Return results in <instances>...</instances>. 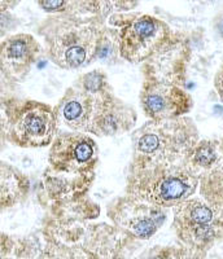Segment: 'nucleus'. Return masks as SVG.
Here are the masks:
<instances>
[{"label":"nucleus","instance_id":"9d476101","mask_svg":"<svg viewBox=\"0 0 223 259\" xmlns=\"http://www.w3.org/2000/svg\"><path fill=\"white\" fill-rule=\"evenodd\" d=\"M159 146V139L157 135L155 134H145L143 135L139 140V144H138V148H139L140 152L143 153H153L157 150V148Z\"/></svg>","mask_w":223,"mask_h":259},{"label":"nucleus","instance_id":"1a4fd4ad","mask_svg":"<svg viewBox=\"0 0 223 259\" xmlns=\"http://www.w3.org/2000/svg\"><path fill=\"white\" fill-rule=\"evenodd\" d=\"M190 219L193 223L200 226H205L213 218V212L207 206L199 202H190Z\"/></svg>","mask_w":223,"mask_h":259},{"label":"nucleus","instance_id":"423d86ee","mask_svg":"<svg viewBox=\"0 0 223 259\" xmlns=\"http://www.w3.org/2000/svg\"><path fill=\"white\" fill-rule=\"evenodd\" d=\"M94 156V146L83 136H70L59 139L52 150L51 161L60 170L66 173L76 171L91 161Z\"/></svg>","mask_w":223,"mask_h":259},{"label":"nucleus","instance_id":"6e6552de","mask_svg":"<svg viewBox=\"0 0 223 259\" xmlns=\"http://www.w3.org/2000/svg\"><path fill=\"white\" fill-rule=\"evenodd\" d=\"M38 46L32 35L20 34L5 40L1 49V61L5 70L21 73L28 70L35 59Z\"/></svg>","mask_w":223,"mask_h":259},{"label":"nucleus","instance_id":"20e7f679","mask_svg":"<svg viewBox=\"0 0 223 259\" xmlns=\"http://www.w3.org/2000/svg\"><path fill=\"white\" fill-rule=\"evenodd\" d=\"M55 115L42 104H29L18 113L13 132L17 142L25 146H44L55 134Z\"/></svg>","mask_w":223,"mask_h":259},{"label":"nucleus","instance_id":"0eeeda50","mask_svg":"<svg viewBox=\"0 0 223 259\" xmlns=\"http://www.w3.org/2000/svg\"><path fill=\"white\" fill-rule=\"evenodd\" d=\"M187 96L175 87H155L144 96V106L153 118H167L186 112Z\"/></svg>","mask_w":223,"mask_h":259},{"label":"nucleus","instance_id":"f257e3e1","mask_svg":"<svg viewBox=\"0 0 223 259\" xmlns=\"http://www.w3.org/2000/svg\"><path fill=\"white\" fill-rule=\"evenodd\" d=\"M97 30L91 24L63 22L51 42V56L65 69L80 67L95 55Z\"/></svg>","mask_w":223,"mask_h":259},{"label":"nucleus","instance_id":"f03ea898","mask_svg":"<svg viewBox=\"0 0 223 259\" xmlns=\"http://www.w3.org/2000/svg\"><path fill=\"white\" fill-rule=\"evenodd\" d=\"M166 34V24L156 17L148 15L131 17L121 30V55L128 61H142L162 43Z\"/></svg>","mask_w":223,"mask_h":259},{"label":"nucleus","instance_id":"39448f33","mask_svg":"<svg viewBox=\"0 0 223 259\" xmlns=\"http://www.w3.org/2000/svg\"><path fill=\"white\" fill-rule=\"evenodd\" d=\"M195 180L183 170H161L147 179L143 194L157 204L172 205L190 196L195 189Z\"/></svg>","mask_w":223,"mask_h":259},{"label":"nucleus","instance_id":"ddd939ff","mask_svg":"<svg viewBox=\"0 0 223 259\" xmlns=\"http://www.w3.org/2000/svg\"><path fill=\"white\" fill-rule=\"evenodd\" d=\"M215 87H217V91H218L219 96L223 100V67L219 70L218 75H217V79H215Z\"/></svg>","mask_w":223,"mask_h":259},{"label":"nucleus","instance_id":"7ed1b4c3","mask_svg":"<svg viewBox=\"0 0 223 259\" xmlns=\"http://www.w3.org/2000/svg\"><path fill=\"white\" fill-rule=\"evenodd\" d=\"M99 91H88L78 94L64 102L63 118L72 129L83 131H109L116 130V118L105 108V102L96 94Z\"/></svg>","mask_w":223,"mask_h":259},{"label":"nucleus","instance_id":"9b49d317","mask_svg":"<svg viewBox=\"0 0 223 259\" xmlns=\"http://www.w3.org/2000/svg\"><path fill=\"white\" fill-rule=\"evenodd\" d=\"M155 232V224L151 220H142L135 226V233L140 237H149Z\"/></svg>","mask_w":223,"mask_h":259},{"label":"nucleus","instance_id":"4468645a","mask_svg":"<svg viewBox=\"0 0 223 259\" xmlns=\"http://www.w3.org/2000/svg\"><path fill=\"white\" fill-rule=\"evenodd\" d=\"M219 29H221V32H222V34H223V18L221 20V24H219Z\"/></svg>","mask_w":223,"mask_h":259},{"label":"nucleus","instance_id":"f8f14e48","mask_svg":"<svg viewBox=\"0 0 223 259\" xmlns=\"http://www.w3.org/2000/svg\"><path fill=\"white\" fill-rule=\"evenodd\" d=\"M138 1L139 0H112V3L122 11H128V9L134 8L138 4Z\"/></svg>","mask_w":223,"mask_h":259}]
</instances>
